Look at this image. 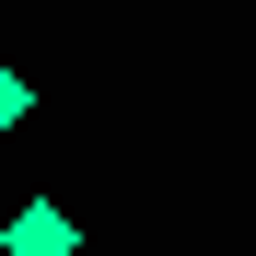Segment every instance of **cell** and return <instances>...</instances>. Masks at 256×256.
<instances>
[{
	"label": "cell",
	"mask_w": 256,
	"mask_h": 256,
	"mask_svg": "<svg viewBox=\"0 0 256 256\" xmlns=\"http://www.w3.org/2000/svg\"><path fill=\"white\" fill-rule=\"evenodd\" d=\"M0 256H82V222L58 198H24L12 222H0Z\"/></svg>",
	"instance_id": "cell-1"
},
{
	"label": "cell",
	"mask_w": 256,
	"mask_h": 256,
	"mask_svg": "<svg viewBox=\"0 0 256 256\" xmlns=\"http://www.w3.org/2000/svg\"><path fill=\"white\" fill-rule=\"evenodd\" d=\"M24 116H35V82H24L12 58H0V128H24Z\"/></svg>",
	"instance_id": "cell-2"
}]
</instances>
